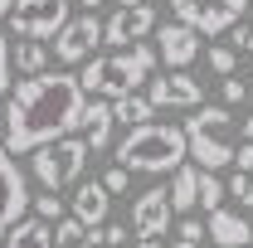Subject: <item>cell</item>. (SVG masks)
<instances>
[{"label": "cell", "mask_w": 253, "mask_h": 248, "mask_svg": "<svg viewBox=\"0 0 253 248\" xmlns=\"http://www.w3.org/2000/svg\"><path fill=\"white\" fill-rule=\"evenodd\" d=\"M20 214H30V185H25V170L15 165V156L0 141V234Z\"/></svg>", "instance_id": "8"}, {"label": "cell", "mask_w": 253, "mask_h": 248, "mask_svg": "<svg viewBox=\"0 0 253 248\" xmlns=\"http://www.w3.org/2000/svg\"><path fill=\"white\" fill-rule=\"evenodd\" d=\"M151 117V97H136V88L122 97H112V122H126V126H136V122H146Z\"/></svg>", "instance_id": "18"}, {"label": "cell", "mask_w": 253, "mask_h": 248, "mask_svg": "<svg viewBox=\"0 0 253 248\" xmlns=\"http://www.w3.org/2000/svg\"><path fill=\"white\" fill-rule=\"evenodd\" d=\"M102 44H112V49H122V44H131V34H126V20H122V5L102 20Z\"/></svg>", "instance_id": "21"}, {"label": "cell", "mask_w": 253, "mask_h": 248, "mask_svg": "<svg viewBox=\"0 0 253 248\" xmlns=\"http://www.w3.org/2000/svg\"><path fill=\"white\" fill-rule=\"evenodd\" d=\"M156 68V49L151 44H122L102 59H88L78 73V88L83 97H122L136 83H146V73Z\"/></svg>", "instance_id": "2"}, {"label": "cell", "mask_w": 253, "mask_h": 248, "mask_svg": "<svg viewBox=\"0 0 253 248\" xmlns=\"http://www.w3.org/2000/svg\"><path fill=\"white\" fill-rule=\"evenodd\" d=\"M122 20H126V34H131V39H141V34L156 30V10H151V5H126Z\"/></svg>", "instance_id": "20"}, {"label": "cell", "mask_w": 253, "mask_h": 248, "mask_svg": "<svg viewBox=\"0 0 253 248\" xmlns=\"http://www.w3.org/2000/svg\"><path fill=\"white\" fill-rule=\"evenodd\" d=\"M93 5H102V0H83V10H93Z\"/></svg>", "instance_id": "37"}, {"label": "cell", "mask_w": 253, "mask_h": 248, "mask_svg": "<svg viewBox=\"0 0 253 248\" xmlns=\"http://www.w3.org/2000/svg\"><path fill=\"white\" fill-rule=\"evenodd\" d=\"M136 248H161V234H141V239H136Z\"/></svg>", "instance_id": "32"}, {"label": "cell", "mask_w": 253, "mask_h": 248, "mask_svg": "<svg viewBox=\"0 0 253 248\" xmlns=\"http://www.w3.org/2000/svg\"><path fill=\"white\" fill-rule=\"evenodd\" d=\"M244 102H249V83L234 78V73H224V107H244Z\"/></svg>", "instance_id": "25"}, {"label": "cell", "mask_w": 253, "mask_h": 248, "mask_svg": "<svg viewBox=\"0 0 253 248\" xmlns=\"http://www.w3.org/2000/svg\"><path fill=\"white\" fill-rule=\"evenodd\" d=\"M205 239H214L219 248H249L253 244V224L239 214V209L214 205V209H210V224H205Z\"/></svg>", "instance_id": "12"}, {"label": "cell", "mask_w": 253, "mask_h": 248, "mask_svg": "<svg viewBox=\"0 0 253 248\" xmlns=\"http://www.w3.org/2000/svg\"><path fill=\"white\" fill-rule=\"evenodd\" d=\"M10 30L20 34V39H54L63 20H68V0H10Z\"/></svg>", "instance_id": "6"}, {"label": "cell", "mask_w": 253, "mask_h": 248, "mask_svg": "<svg viewBox=\"0 0 253 248\" xmlns=\"http://www.w3.org/2000/svg\"><path fill=\"white\" fill-rule=\"evenodd\" d=\"M170 248H205V244H200V239H175Z\"/></svg>", "instance_id": "35"}, {"label": "cell", "mask_w": 253, "mask_h": 248, "mask_svg": "<svg viewBox=\"0 0 253 248\" xmlns=\"http://www.w3.org/2000/svg\"><path fill=\"white\" fill-rule=\"evenodd\" d=\"M0 239H5V248H54V224L39 214H20Z\"/></svg>", "instance_id": "14"}, {"label": "cell", "mask_w": 253, "mask_h": 248, "mask_svg": "<svg viewBox=\"0 0 253 248\" xmlns=\"http://www.w3.org/2000/svg\"><path fill=\"white\" fill-rule=\"evenodd\" d=\"M34 161H30V170H34V180L44 190H68L73 180H83V165H88V141L83 136H54V141H44V146H34Z\"/></svg>", "instance_id": "5"}, {"label": "cell", "mask_w": 253, "mask_h": 248, "mask_svg": "<svg viewBox=\"0 0 253 248\" xmlns=\"http://www.w3.org/2000/svg\"><path fill=\"white\" fill-rule=\"evenodd\" d=\"M78 126H83V141H88V151H102V146L112 141V102H88V97H83Z\"/></svg>", "instance_id": "15"}, {"label": "cell", "mask_w": 253, "mask_h": 248, "mask_svg": "<svg viewBox=\"0 0 253 248\" xmlns=\"http://www.w3.org/2000/svg\"><path fill=\"white\" fill-rule=\"evenodd\" d=\"M59 248H97V244L88 239V234H83V239H73V244H59Z\"/></svg>", "instance_id": "34"}, {"label": "cell", "mask_w": 253, "mask_h": 248, "mask_svg": "<svg viewBox=\"0 0 253 248\" xmlns=\"http://www.w3.org/2000/svg\"><path fill=\"white\" fill-rule=\"evenodd\" d=\"M234 126H239V136H244V141H253V117H249V122H234Z\"/></svg>", "instance_id": "33"}, {"label": "cell", "mask_w": 253, "mask_h": 248, "mask_svg": "<svg viewBox=\"0 0 253 248\" xmlns=\"http://www.w3.org/2000/svg\"><path fill=\"white\" fill-rule=\"evenodd\" d=\"M10 93V44H5V34H0V97Z\"/></svg>", "instance_id": "30"}, {"label": "cell", "mask_w": 253, "mask_h": 248, "mask_svg": "<svg viewBox=\"0 0 253 248\" xmlns=\"http://www.w3.org/2000/svg\"><path fill=\"white\" fill-rule=\"evenodd\" d=\"M126 185H131V170H126V165H112V170L102 175V190H107V195H122Z\"/></svg>", "instance_id": "27"}, {"label": "cell", "mask_w": 253, "mask_h": 248, "mask_svg": "<svg viewBox=\"0 0 253 248\" xmlns=\"http://www.w3.org/2000/svg\"><path fill=\"white\" fill-rule=\"evenodd\" d=\"M224 34H229L224 44H229L234 54H253V25H244V20H234V25H229Z\"/></svg>", "instance_id": "22"}, {"label": "cell", "mask_w": 253, "mask_h": 248, "mask_svg": "<svg viewBox=\"0 0 253 248\" xmlns=\"http://www.w3.org/2000/svg\"><path fill=\"white\" fill-rule=\"evenodd\" d=\"M44 63H49V44L44 39H20L10 49V68H20V73H39Z\"/></svg>", "instance_id": "17"}, {"label": "cell", "mask_w": 253, "mask_h": 248, "mask_svg": "<svg viewBox=\"0 0 253 248\" xmlns=\"http://www.w3.org/2000/svg\"><path fill=\"white\" fill-rule=\"evenodd\" d=\"M195 175H200V165H185V161L170 170V190H166L170 195V209H180V214L195 209Z\"/></svg>", "instance_id": "16"}, {"label": "cell", "mask_w": 253, "mask_h": 248, "mask_svg": "<svg viewBox=\"0 0 253 248\" xmlns=\"http://www.w3.org/2000/svg\"><path fill=\"white\" fill-rule=\"evenodd\" d=\"M78 112H83V88L73 73H49L39 68L25 83H10L5 93V151L30 156L34 146L78 131Z\"/></svg>", "instance_id": "1"}, {"label": "cell", "mask_w": 253, "mask_h": 248, "mask_svg": "<svg viewBox=\"0 0 253 248\" xmlns=\"http://www.w3.org/2000/svg\"><path fill=\"white\" fill-rule=\"evenodd\" d=\"M180 239H200V244H205V224H200V219H185V224H180Z\"/></svg>", "instance_id": "31"}, {"label": "cell", "mask_w": 253, "mask_h": 248, "mask_svg": "<svg viewBox=\"0 0 253 248\" xmlns=\"http://www.w3.org/2000/svg\"><path fill=\"white\" fill-rule=\"evenodd\" d=\"M170 219H175V209H170V195H166L161 185L146 190V195L131 205V229H136V234H166Z\"/></svg>", "instance_id": "13"}, {"label": "cell", "mask_w": 253, "mask_h": 248, "mask_svg": "<svg viewBox=\"0 0 253 248\" xmlns=\"http://www.w3.org/2000/svg\"><path fill=\"white\" fill-rule=\"evenodd\" d=\"M5 10H10V0H0V20H5Z\"/></svg>", "instance_id": "36"}, {"label": "cell", "mask_w": 253, "mask_h": 248, "mask_svg": "<svg viewBox=\"0 0 253 248\" xmlns=\"http://www.w3.org/2000/svg\"><path fill=\"white\" fill-rule=\"evenodd\" d=\"M224 195H234L244 209H253V175H249V170H234V180L224 185Z\"/></svg>", "instance_id": "23"}, {"label": "cell", "mask_w": 253, "mask_h": 248, "mask_svg": "<svg viewBox=\"0 0 253 248\" xmlns=\"http://www.w3.org/2000/svg\"><path fill=\"white\" fill-rule=\"evenodd\" d=\"M156 59L166 68H185V63L200 59V30H190V25H161L156 30Z\"/></svg>", "instance_id": "9"}, {"label": "cell", "mask_w": 253, "mask_h": 248, "mask_svg": "<svg viewBox=\"0 0 253 248\" xmlns=\"http://www.w3.org/2000/svg\"><path fill=\"white\" fill-rule=\"evenodd\" d=\"M180 131H185V156L200 161V170H224L229 165V156H234V117H229V107H205L200 102Z\"/></svg>", "instance_id": "4"}, {"label": "cell", "mask_w": 253, "mask_h": 248, "mask_svg": "<svg viewBox=\"0 0 253 248\" xmlns=\"http://www.w3.org/2000/svg\"><path fill=\"white\" fill-rule=\"evenodd\" d=\"M151 107H200L205 102V83H195L185 68H170L166 78L151 83Z\"/></svg>", "instance_id": "10"}, {"label": "cell", "mask_w": 253, "mask_h": 248, "mask_svg": "<svg viewBox=\"0 0 253 248\" xmlns=\"http://www.w3.org/2000/svg\"><path fill=\"white\" fill-rule=\"evenodd\" d=\"M97 44H102V20H97L93 10L68 15L59 30H54V59L59 63H83Z\"/></svg>", "instance_id": "7"}, {"label": "cell", "mask_w": 253, "mask_h": 248, "mask_svg": "<svg viewBox=\"0 0 253 248\" xmlns=\"http://www.w3.org/2000/svg\"><path fill=\"white\" fill-rule=\"evenodd\" d=\"M195 205H200V209L224 205V180H219V170H200V175H195Z\"/></svg>", "instance_id": "19"}, {"label": "cell", "mask_w": 253, "mask_h": 248, "mask_svg": "<svg viewBox=\"0 0 253 248\" xmlns=\"http://www.w3.org/2000/svg\"><path fill=\"white\" fill-rule=\"evenodd\" d=\"M229 165H239V170H249V175H253V141H239V151L229 156Z\"/></svg>", "instance_id": "29"}, {"label": "cell", "mask_w": 253, "mask_h": 248, "mask_svg": "<svg viewBox=\"0 0 253 248\" xmlns=\"http://www.w3.org/2000/svg\"><path fill=\"white\" fill-rule=\"evenodd\" d=\"M170 10H175V20L195 30V15H200V0H170Z\"/></svg>", "instance_id": "28"}, {"label": "cell", "mask_w": 253, "mask_h": 248, "mask_svg": "<svg viewBox=\"0 0 253 248\" xmlns=\"http://www.w3.org/2000/svg\"><path fill=\"white\" fill-rule=\"evenodd\" d=\"M234 63H239V54H234V49H229V44H214V49H210V68H214V73H234Z\"/></svg>", "instance_id": "26"}, {"label": "cell", "mask_w": 253, "mask_h": 248, "mask_svg": "<svg viewBox=\"0 0 253 248\" xmlns=\"http://www.w3.org/2000/svg\"><path fill=\"white\" fill-rule=\"evenodd\" d=\"M117 5H122V10H126V5H141V0H117Z\"/></svg>", "instance_id": "38"}, {"label": "cell", "mask_w": 253, "mask_h": 248, "mask_svg": "<svg viewBox=\"0 0 253 248\" xmlns=\"http://www.w3.org/2000/svg\"><path fill=\"white\" fill-rule=\"evenodd\" d=\"M73 200L63 205L68 214L78 219L83 229H97V224H107V205H112V195L102 190V180H73Z\"/></svg>", "instance_id": "11"}, {"label": "cell", "mask_w": 253, "mask_h": 248, "mask_svg": "<svg viewBox=\"0 0 253 248\" xmlns=\"http://www.w3.org/2000/svg\"><path fill=\"white\" fill-rule=\"evenodd\" d=\"M117 161L126 170H146V175H170L185 161V131L170 122H136L117 146Z\"/></svg>", "instance_id": "3"}, {"label": "cell", "mask_w": 253, "mask_h": 248, "mask_svg": "<svg viewBox=\"0 0 253 248\" xmlns=\"http://www.w3.org/2000/svg\"><path fill=\"white\" fill-rule=\"evenodd\" d=\"M30 209H34L39 219H49V224H54V219L63 214V200H59V190H44L39 200H30Z\"/></svg>", "instance_id": "24"}]
</instances>
